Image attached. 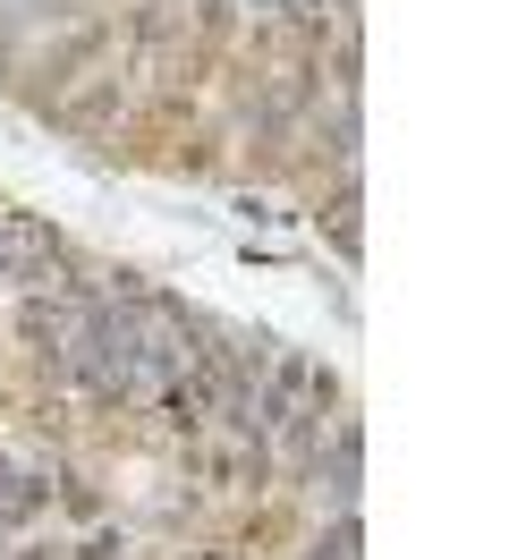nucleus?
<instances>
[{
	"mask_svg": "<svg viewBox=\"0 0 509 560\" xmlns=\"http://www.w3.org/2000/svg\"><path fill=\"white\" fill-rule=\"evenodd\" d=\"M305 560H357V510H348V518H339V526H332V535H323V544H314Z\"/></svg>",
	"mask_w": 509,
	"mask_h": 560,
	"instance_id": "obj_2",
	"label": "nucleus"
},
{
	"mask_svg": "<svg viewBox=\"0 0 509 560\" xmlns=\"http://www.w3.org/2000/svg\"><path fill=\"white\" fill-rule=\"evenodd\" d=\"M43 264H51V230L0 205V272H43Z\"/></svg>",
	"mask_w": 509,
	"mask_h": 560,
	"instance_id": "obj_1",
	"label": "nucleus"
}]
</instances>
